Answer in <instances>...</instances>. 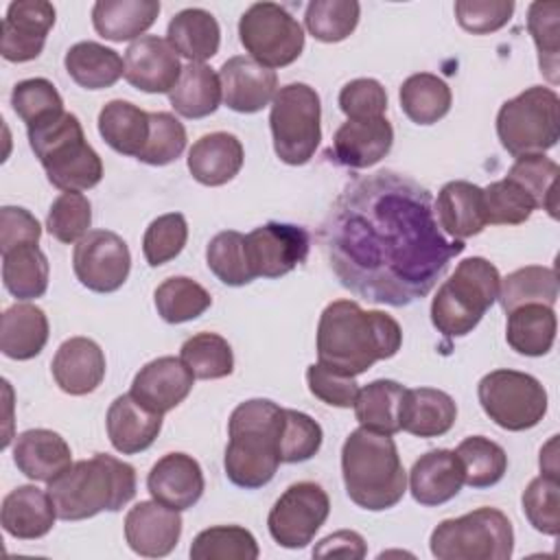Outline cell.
<instances>
[{
	"mask_svg": "<svg viewBox=\"0 0 560 560\" xmlns=\"http://www.w3.org/2000/svg\"><path fill=\"white\" fill-rule=\"evenodd\" d=\"M147 488L162 505L184 512L201 499L206 481L195 457L186 453H166L149 470Z\"/></svg>",
	"mask_w": 560,
	"mask_h": 560,
	"instance_id": "21",
	"label": "cell"
},
{
	"mask_svg": "<svg viewBox=\"0 0 560 560\" xmlns=\"http://www.w3.org/2000/svg\"><path fill=\"white\" fill-rule=\"evenodd\" d=\"M11 105L13 112L22 118V122H26V129L66 112L63 98L57 92V88L42 77L15 83L11 92Z\"/></svg>",
	"mask_w": 560,
	"mask_h": 560,
	"instance_id": "50",
	"label": "cell"
},
{
	"mask_svg": "<svg viewBox=\"0 0 560 560\" xmlns=\"http://www.w3.org/2000/svg\"><path fill=\"white\" fill-rule=\"evenodd\" d=\"M505 313L523 304L553 306L558 300V276L551 267L527 265L501 278L499 298Z\"/></svg>",
	"mask_w": 560,
	"mask_h": 560,
	"instance_id": "41",
	"label": "cell"
},
{
	"mask_svg": "<svg viewBox=\"0 0 560 560\" xmlns=\"http://www.w3.org/2000/svg\"><path fill=\"white\" fill-rule=\"evenodd\" d=\"M223 103L238 114H256L267 107L278 92V77L271 68L252 57H230L219 70Z\"/></svg>",
	"mask_w": 560,
	"mask_h": 560,
	"instance_id": "20",
	"label": "cell"
},
{
	"mask_svg": "<svg viewBox=\"0 0 560 560\" xmlns=\"http://www.w3.org/2000/svg\"><path fill=\"white\" fill-rule=\"evenodd\" d=\"M339 109L348 120L383 118L387 112V92L376 79H354L341 88Z\"/></svg>",
	"mask_w": 560,
	"mask_h": 560,
	"instance_id": "58",
	"label": "cell"
},
{
	"mask_svg": "<svg viewBox=\"0 0 560 560\" xmlns=\"http://www.w3.org/2000/svg\"><path fill=\"white\" fill-rule=\"evenodd\" d=\"M13 462L28 479L50 483L72 466V451L57 431L28 429L15 438Z\"/></svg>",
	"mask_w": 560,
	"mask_h": 560,
	"instance_id": "25",
	"label": "cell"
},
{
	"mask_svg": "<svg viewBox=\"0 0 560 560\" xmlns=\"http://www.w3.org/2000/svg\"><path fill=\"white\" fill-rule=\"evenodd\" d=\"M464 468L455 451L433 448L420 455L409 470L411 497L427 508L442 505L459 494Z\"/></svg>",
	"mask_w": 560,
	"mask_h": 560,
	"instance_id": "24",
	"label": "cell"
},
{
	"mask_svg": "<svg viewBox=\"0 0 560 560\" xmlns=\"http://www.w3.org/2000/svg\"><path fill=\"white\" fill-rule=\"evenodd\" d=\"M560 4L556 0L532 2L527 9V28L538 50L540 72L558 83V52H560Z\"/></svg>",
	"mask_w": 560,
	"mask_h": 560,
	"instance_id": "49",
	"label": "cell"
},
{
	"mask_svg": "<svg viewBox=\"0 0 560 560\" xmlns=\"http://www.w3.org/2000/svg\"><path fill=\"white\" fill-rule=\"evenodd\" d=\"M192 385L195 376L179 357H158L138 370L129 394L147 409L164 416L184 402Z\"/></svg>",
	"mask_w": 560,
	"mask_h": 560,
	"instance_id": "19",
	"label": "cell"
},
{
	"mask_svg": "<svg viewBox=\"0 0 560 560\" xmlns=\"http://www.w3.org/2000/svg\"><path fill=\"white\" fill-rule=\"evenodd\" d=\"M48 317L35 304H13L2 313L0 350L15 361L37 357L48 341Z\"/></svg>",
	"mask_w": 560,
	"mask_h": 560,
	"instance_id": "32",
	"label": "cell"
},
{
	"mask_svg": "<svg viewBox=\"0 0 560 560\" xmlns=\"http://www.w3.org/2000/svg\"><path fill=\"white\" fill-rule=\"evenodd\" d=\"M208 269L228 287L249 284L256 276L249 267L245 234L236 230H225L212 236L206 249Z\"/></svg>",
	"mask_w": 560,
	"mask_h": 560,
	"instance_id": "47",
	"label": "cell"
},
{
	"mask_svg": "<svg viewBox=\"0 0 560 560\" xmlns=\"http://www.w3.org/2000/svg\"><path fill=\"white\" fill-rule=\"evenodd\" d=\"M523 514L529 525L547 536L560 532V481L538 475L523 490Z\"/></svg>",
	"mask_w": 560,
	"mask_h": 560,
	"instance_id": "53",
	"label": "cell"
},
{
	"mask_svg": "<svg viewBox=\"0 0 560 560\" xmlns=\"http://www.w3.org/2000/svg\"><path fill=\"white\" fill-rule=\"evenodd\" d=\"M48 258L37 243L18 245L2 254V282L4 289L18 300L42 298L48 289Z\"/></svg>",
	"mask_w": 560,
	"mask_h": 560,
	"instance_id": "38",
	"label": "cell"
},
{
	"mask_svg": "<svg viewBox=\"0 0 560 560\" xmlns=\"http://www.w3.org/2000/svg\"><path fill=\"white\" fill-rule=\"evenodd\" d=\"M359 15L361 4L354 0H313L306 4L304 22L315 39L335 44L352 35Z\"/></svg>",
	"mask_w": 560,
	"mask_h": 560,
	"instance_id": "48",
	"label": "cell"
},
{
	"mask_svg": "<svg viewBox=\"0 0 560 560\" xmlns=\"http://www.w3.org/2000/svg\"><path fill=\"white\" fill-rule=\"evenodd\" d=\"M245 247L256 278H280L306 260L311 241L300 225L269 221L245 234Z\"/></svg>",
	"mask_w": 560,
	"mask_h": 560,
	"instance_id": "15",
	"label": "cell"
},
{
	"mask_svg": "<svg viewBox=\"0 0 560 560\" xmlns=\"http://www.w3.org/2000/svg\"><path fill=\"white\" fill-rule=\"evenodd\" d=\"M188 241V223L182 212H168L153 219L142 238V254L151 267H160L184 249Z\"/></svg>",
	"mask_w": 560,
	"mask_h": 560,
	"instance_id": "56",
	"label": "cell"
},
{
	"mask_svg": "<svg viewBox=\"0 0 560 560\" xmlns=\"http://www.w3.org/2000/svg\"><path fill=\"white\" fill-rule=\"evenodd\" d=\"M179 359L192 376L201 381L225 378L234 370L232 348L228 339L217 332H197L188 337L179 348Z\"/></svg>",
	"mask_w": 560,
	"mask_h": 560,
	"instance_id": "44",
	"label": "cell"
},
{
	"mask_svg": "<svg viewBox=\"0 0 560 560\" xmlns=\"http://www.w3.org/2000/svg\"><path fill=\"white\" fill-rule=\"evenodd\" d=\"M486 221L492 225H518L525 223L536 210L534 199L512 179L503 177L483 188Z\"/></svg>",
	"mask_w": 560,
	"mask_h": 560,
	"instance_id": "52",
	"label": "cell"
},
{
	"mask_svg": "<svg viewBox=\"0 0 560 560\" xmlns=\"http://www.w3.org/2000/svg\"><path fill=\"white\" fill-rule=\"evenodd\" d=\"M55 518L59 516L48 490H42L37 486H18L2 499V529L13 538H42L52 529Z\"/></svg>",
	"mask_w": 560,
	"mask_h": 560,
	"instance_id": "27",
	"label": "cell"
},
{
	"mask_svg": "<svg viewBox=\"0 0 560 560\" xmlns=\"http://www.w3.org/2000/svg\"><path fill=\"white\" fill-rule=\"evenodd\" d=\"M306 383L311 394L330 407L348 409L354 405L359 394V385L354 376L337 372L319 361L306 368Z\"/></svg>",
	"mask_w": 560,
	"mask_h": 560,
	"instance_id": "59",
	"label": "cell"
},
{
	"mask_svg": "<svg viewBox=\"0 0 560 560\" xmlns=\"http://www.w3.org/2000/svg\"><path fill=\"white\" fill-rule=\"evenodd\" d=\"M50 372L61 392L85 396L105 378V354L94 339L70 337L57 348Z\"/></svg>",
	"mask_w": 560,
	"mask_h": 560,
	"instance_id": "22",
	"label": "cell"
},
{
	"mask_svg": "<svg viewBox=\"0 0 560 560\" xmlns=\"http://www.w3.org/2000/svg\"><path fill=\"white\" fill-rule=\"evenodd\" d=\"M166 39L177 55L186 57L188 61L203 63L219 52L221 28L210 11L184 9L168 22Z\"/></svg>",
	"mask_w": 560,
	"mask_h": 560,
	"instance_id": "33",
	"label": "cell"
},
{
	"mask_svg": "<svg viewBox=\"0 0 560 560\" xmlns=\"http://www.w3.org/2000/svg\"><path fill=\"white\" fill-rule=\"evenodd\" d=\"M42 225L39 221L20 206H2L0 208V252H9L18 245L39 243Z\"/></svg>",
	"mask_w": 560,
	"mask_h": 560,
	"instance_id": "60",
	"label": "cell"
},
{
	"mask_svg": "<svg viewBox=\"0 0 560 560\" xmlns=\"http://www.w3.org/2000/svg\"><path fill=\"white\" fill-rule=\"evenodd\" d=\"M28 144L48 182L63 192H83L103 179V160L88 144L79 118L63 112L26 129Z\"/></svg>",
	"mask_w": 560,
	"mask_h": 560,
	"instance_id": "6",
	"label": "cell"
},
{
	"mask_svg": "<svg viewBox=\"0 0 560 560\" xmlns=\"http://www.w3.org/2000/svg\"><path fill=\"white\" fill-rule=\"evenodd\" d=\"M558 317L553 306L523 304L508 313L505 341L508 346L525 357H542L556 341Z\"/></svg>",
	"mask_w": 560,
	"mask_h": 560,
	"instance_id": "34",
	"label": "cell"
},
{
	"mask_svg": "<svg viewBox=\"0 0 560 560\" xmlns=\"http://www.w3.org/2000/svg\"><path fill=\"white\" fill-rule=\"evenodd\" d=\"M243 160L245 151L234 133L212 131L192 142L188 171L203 186H223L238 175Z\"/></svg>",
	"mask_w": 560,
	"mask_h": 560,
	"instance_id": "28",
	"label": "cell"
},
{
	"mask_svg": "<svg viewBox=\"0 0 560 560\" xmlns=\"http://www.w3.org/2000/svg\"><path fill=\"white\" fill-rule=\"evenodd\" d=\"M319 94L308 83L282 85L269 112L276 155L291 166L306 164L322 140Z\"/></svg>",
	"mask_w": 560,
	"mask_h": 560,
	"instance_id": "10",
	"label": "cell"
},
{
	"mask_svg": "<svg viewBox=\"0 0 560 560\" xmlns=\"http://www.w3.org/2000/svg\"><path fill=\"white\" fill-rule=\"evenodd\" d=\"M501 287L499 269L481 258H464L444 280L431 302V322L444 337L468 335L497 302Z\"/></svg>",
	"mask_w": 560,
	"mask_h": 560,
	"instance_id": "7",
	"label": "cell"
},
{
	"mask_svg": "<svg viewBox=\"0 0 560 560\" xmlns=\"http://www.w3.org/2000/svg\"><path fill=\"white\" fill-rule=\"evenodd\" d=\"M322 427L304 411L284 409L280 438H278V453L282 464H298L306 462L317 455L322 446Z\"/></svg>",
	"mask_w": 560,
	"mask_h": 560,
	"instance_id": "51",
	"label": "cell"
},
{
	"mask_svg": "<svg viewBox=\"0 0 560 560\" xmlns=\"http://www.w3.org/2000/svg\"><path fill=\"white\" fill-rule=\"evenodd\" d=\"M192 560H256L258 542L241 525H217L199 532L190 545Z\"/></svg>",
	"mask_w": 560,
	"mask_h": 560,
	"instance_id": "45",
	"label": "cell"
},
{
	"mask_svg": "<svg viewBox=\"0 0 560 560\" xmlns=\"http://www.w3.org/2000/svg\"><path fill=\"white\" fill-rule=\"evenodd\" d=\"M341 475L350 501L370 512L394 508L407 492V472L394 438L365 427L346 438Z\"/></svg>",
	"mask_w": 560,
	"mask_h": 560,
	"instance_id": "3",
	"label": "cell"
},
{
	"mask_svg": "<svg viewBox=\"0 0 560 560\" xmlns=\"http://www.w3.org/2000/svg\"><path fill=\"white\" fill-rule=\"evenodd\" d=\"M457 420L455 400L435 387L405 389L398 411L400 431L416 438H440L453 429Z\"/></svg>",
	"mask_w": 560,
	"mask_h": 560,
	"instance_id": "29",
	"label": "cell"
},
{
	"mask_svg": "<svg viewBox=\"0 0 560 560\" xmlns=\"http://www.w3.org/2000/svg\"><path fill=\"white\" fill-rule=\"evenodd\" d=\"M319 241L346 289L389 306L424 298L466 247L440 232L431 192L396 171L346 184L322 223Z\"/></svg>",
	"mask_w": 560,
	"mask_h": 560,
	"instance_id": "1",
	"label": "cell"
},
{
	"mask_svg": "<svg viewBox=\"0 0 560 560\" xmlns=\"http://www.w3.org/2000/svg\"><path fill=\"white\" fill-rule=\"evenodd\" d=\"M158 15V0H98L92 7V24L109 42H136L153 26Z\"/></svg>",
	"mask_w": 560,
	"mask_h": 560,
	"instance_id": "31",
	"label": "cell"
},
{
	"mask_svg": "<svg viewBox=\"0 0 560 560\" xmlns=\"http://www.w3.org/2000/svg\"><path fill=\"white\" fill-rule=\"evenodd\" d=\"M560 98L551 88L532 85L508 98L497 114L501 147L514 155H542L560 138Z\"/></svg>",
	"mask_w": 560,
	"mask_h": 560,
	"instance_id": "8",
	"label": "cell"
},
{
	"mask_svg": "<svg viewBox=\"0 0 560 560\" xmlns=\"http://www.w3.org/2000/svg\"><path fill=\"white\" fill-rule=\"evenodd\" d=\"M48 494L61 521H83L101 512H118L136 497V470L131 464L96 453L74 462L48 483Z\"/></svg>",
	"mask_w": 560,
	"mask_h": 560,
	"instance_id": "5",
	"label": "cell"
},
{
	"mask_svg": "<svg viewBox=\"0 0 560 560\" xmlns=\"http://www.w3.org/2000/svg\"><path fill=\"white\" fill-rule=\"evenodd\" d=\"M70 79L85 90L112 88L125 77V59L98 42H77L63 57Z\"/></svg>",
	"mask_w": 560,
	"mask_h": 560,
	"instance_id": "35",
	"label": "cell"
},
{
	"mask_svg": "<svg viewBox=\"0 0 560 560\" xmlns=\"http://www.w3.org/2000/svg\"><path fill=\"white\" fill-rule=\"evenodd\" d=\"M243 48L265 68H284L304 50L300 22L276 2H254L238 20Z\"/></svg>",
	"mask_w": 560,
	"mask_h": 560,
	"instance_id": "12",
	"label": "cell"
},
{
	"mask_svg": "<svg viewBox=\"0 0 560 560\" xmlns=\"http://www.w3.org/2000/svg\"><path fill=\"white\" fill-rule=\"evenodd\" d=\"M514 13L512 0H457L455 18L472 35H488L503 28Z\"/></svg>",
	"mask_w": 560,
	"mask_h": 560,
	"instance_id": "57",
	"label": "cell"
},
{
	"mask_svg": "<svg viewBox=\"0 0 560 560\" xmlns=\"http://www.w3.org/2000/svg\"><path fill=\"white\" fill-rule=\"evenodd\" d=\"M182 536V516L160 501H140L125 516V540L142 558L168 556Z\"/></svg>",
	"mask_w": 560,
	"mask_h": 560,
	"instance_id": "18",
	"label": "cell"
},
{
	"mask_svg": "<svg viewBox=\"0 0 560 560\" xmlns=\"http://www.w3.org/2000/svg\"><path fill=\"white\" fill-rule=\"evenodd\" d=\"M558 164L547 155H523L508 171V179L516 182L536 203V208L547 210L551 219H558Z\"/></svg>",
	"mask_w": 560,
	"mask_h": 560,
	"instance_id": "46",
	"label": "cell"
},
{
	"mask_svg": "<svg viewBox=\"0 0 560 560\" xmlns=\"http://www.w3.org/2000/svg\"><path fill=\"white\" fill-rule=\"evenodd\" d=\"M186 149V129L168 112H149V140L138 160L151 166L175 162Z\"/></svg>",
	"mask_w": 560,
	"mask_h": 560,
	"instance_id": "54",
	"label": "cell"
},
{
	"mask_svg": "<svg viewBox=\"0 0 560 560\" xmlns=\"http://www.w3.org/2000/svg\"><path fill=\"white\" fill-rule=\"evenodd\" d=\"M153 300L158 315L168 324H184L197 319L212 304L210 293L197 280L186 276L166 278L162 284H158Z\"/></svg>",
	"mask_w": 560,
	"mask_h": 560,
	"instance_id": "42",
	"label": "cell"
},
{
	"mask_svg": "<svg viewBox=\"0 0 560 560\" xmlns=\"http://www.w3.org/2000/svg\"><path fill=\"white\" fill-rule=\"evenodd\" d=\"M455 455L464 468V483L470 488H490L499 483L508 470V455L503 446L483 435L462 440Z\"/></svg>",
	"mask_w": 560,
	"mask_h": 560,
	"instance_id": "43",
	"label": "cell"
},
{
	"mask_svg": "<svg viewBox=\"0 0 560 560\" xmlns=\"http://www.w3.org/2000/svg\"><path fill=\"white\" fill-rule=\"evenodd\" d=\"M92 206L83 192H61L48 210L46 230L59 243H77L90 230Z\"/></svg>",
	"mask_w": 560,
	"mask_h": 560,
	"instance_id": "55",
	"label": "cell"
},
{
	"mask_svg": "<svg viewBox=\"0 0 560 560\" xmlns=\"http://www.w3.org/2000/svg\"><path fill=\"white\" fill-rule=\"evenodd\" d=\"M398 98L400 109L416 125H433L442 120L453 103V94L446 81L431 72L407 77L400 85Z\"/></svg>",
	"mask_w": 560,
	"mask_h": 560,
	"instance_id": "39",
	"label": "cell"
},
{
	"mask_svg": "<svg viewBox=\"0 0 560 560\" xmlns=\"http://www.w3.org/2000/svg\"><path fill=\"white\" fill-rule=\"evenodd\" d=\"M182 70L179 55L164 37L142 35L125 50V79L136 90L166 94L177 85Z\"/></svg>",
	"mask_w": 560,
	"mask_h": 560,
	"instance_id": "17",
	"label": "cell"
},
{
	"mask_svg": "<svg viewBox=\"0 0 560 560\" xmlns=\"http://www.w3.org/2000/svg\"><path fill=\"white\" fill-rule=\"evenodd\" d=\"M282 411L284 409L269 398L245 400L232 411L223 466L234 486L256 490L273 479L282 464L278 453Z\"/></svg>",
	"mask_w": 560,
	"mask_h": 560,
	"instance_id": "4",
	"label": "cell"
},
{
	"mask_svg": "<svg viewBox=\"0 0 560 560\" xmlns=\"http://www.w3.org/2000/svg\"><path fill=\"white\" fill-rule=\"evenodd\" d=\"M55 24V7L46 0L11 2L2 20L0 52L7 61L24 63L37 59Z\"/></svg>",
	"mask_w": 560,
	"mask_h": 560,
	"instance_id": "16",
	"label": "cell"
},
{
	"mask_svg": "<svg viewBox=\"0 0 560 560\" xmlns=\"http://www.w3.org/2000/svg\"><path fill=\"white\" fill-rule=\"evenodd\" d=\"M98 133L116 153L138 158L149 140V112L114 98L98 112Z\"/></svg>",
	"mask_w": 560,
	"mask_h": 560,
	"instance_id": "36",
	"label": "cell"
},
{
	"mask_svg": "<svg viewBox=\"0 0 560 560\" xmlns=\"http://www.w3.org/2000/svg\"><path fill=\"white\" fill-rule=\"evenodd\" d=\"M407 387L392 378H378L359 389L354 400V416L361 427L394 435L400 431L398 411Z\"/></svg>",
	"mask_w": 560,
	"mask_h": 560,
	"instance_id": "40",
	"label": "cell"
},
{
	"mask_svg": "<svg viewBox=\"0 0 560 560\" xmlns=\"http://www.w3.org/2000/svg\"><path fill=\"white\" fill-rule=\"evenodd\" d=\"M438 560H508L514 551L510 518L497 508H477L442 521L429 538Z\"/></svg>",
	"mask_w": 560,
	"mask_h": 560,
	"instance_id": "9",
	"label": "cell"
},
{
	"mask_svg": "<svg viewBox=\"0 0 560 560\" xmlns=\"http://www.w3.org/2000/svg\"><path fill=\"white\" fill-rule=\"evenodd\" d=\"M313 556L317 558H354L361 560L365 558V540L361 534L352 529H339L317 542L313 549Z\"/></svg>",
	"mask_w": 560,
	"mask_h": 560,
	"instance_id": "61",
	"label": "cell"
},
{
	"mask_svg": "<svg viewBox=\"0 0 560 560\" xmlns=\"http://www.w3.org/2000/svg\"><path fill=\"white\" fill-rule=\"evenodd\" d=\"M402 346L400 324L383 311H365L354 300L330 302L317 324L319 363L359 376Z\"/></svg>",
	"mask_w": 560,
	"mask_h": 560,
	"instance_id": "2",
	"label": "cell"
},
{
	"mask_svg": "<svg viewBox=\"0 0 560 560\" xmlns=\"http://www.w3.org/2000/svg\"><path fill=\"white\" fill-rule=\"evenodd\" d=\"M168 101L184 118H206L214 114L223 101L219 74L206 63L188 61L177 85L168 92Z\"/></svg>",
	"mask_w": 560,
	"mask_h": 560,
	"instance_id": "37",
	"label": "cell"
},
{
	"mask_svg": "<svg viewBox=\"0 0 560 560\" xmlns=\"http://www.w3.org/2000/svg\"><path fill=\"white\" fill-rule=\"evenodd\" d=\"M107 438L122 455L147 451L162 431V413L140 405L131 394L114 398L105 418Z\"/></svg>",
	"mask_w": 560,
	"mask_h": 560,
	"instance_id": "26",
	"label": "cell"
},
{
	"mask_svg": "<svg viewBox=\"0 0 560 560\" xmlns=\"http://www.w3.org/2000/svg\"><path fill=\"white\" fill-rule=\"evenodd\" d=\"M433 212H438L440 228L457 241L475 236L488 225L483 188L464 179L448 182L440 188Z\"/></svg>",
	"mask_w": 560,
	"mask_h": 560,
	"instance_id": "30",
	"label": "cell"
},
{
	"mask_svg": "<svg viewBox=\"0 0 560 560\" xmlns=\"http://www.w3.org/2000/svg\"><path fill=\"white\" fill-rule=\"evenodd\" d=\"M477 396L486 416L505 431H527L547 413L542 383L525 372L492 370L479 381Z\"/></svg>",
	"mask_w": 560,
	"mask_h": 560,
	"instance_id": "11",
	"label": "cell"
},
{
	"mask_svg": "<svg viewBox=\"0 0 560 560\" xmlns=\"http://www.w3.org/2000/svg\"><path fill=\"white\" fill-rule=\"evenodd\" d=\"M72 269L85 289L94 293H112L129 278L131 254L116 232L90 230L74 245Z\"/></svg>",
	"mask_w": 560,
	"mask_h": 560,
	"instance_id": "14",
	"label": "cell"
},
{
	"mask_svg": "<svg viewBox=\"0 0 560 560\" xmlns=\"http://www.w3.org/2000/svg\"><path fill=\"white\" fill-rule=\"evenodd\" d=\"M394 144V127L383 118L346 120L332 138V158L348 168H370L381 162Z\"/></svg>",
	"mask_w": 560,
	"mask_h": 560,
	"instance_id": "23",
	"label": "cell"
},
{
	"mask_svg": "<svg viewBox=\"0 0 560 560\" xmlns=\"http://www.w3.org/2000/svg\"><path fill=\"white\" fill-rule=\"evenodd\" d=\"M556 444H558V435H551V440L540 448V475H547L551 479H558Z\"/></svg>",
	"mask_w": 560,
	"mask_h": 560,
	"instance_id": "62",
	"label": "cell"
},
{
	"mask_svg": "<svg viewBox=\"0 0 560 560\" xmlns=\"http://www.w3.org/2000/svg\"><path fill=\"white\" fill-rule=\"evenodd\" d=\"M328 512L326 490L315 481H298L278 497L267 516V527L280 547L302 549L326 523Z\"/></svg>",
	"mask_w": 560,
	"mask_h": 560,
	"instance_id": "13",
	"label": "cell"
}]
</instances>
